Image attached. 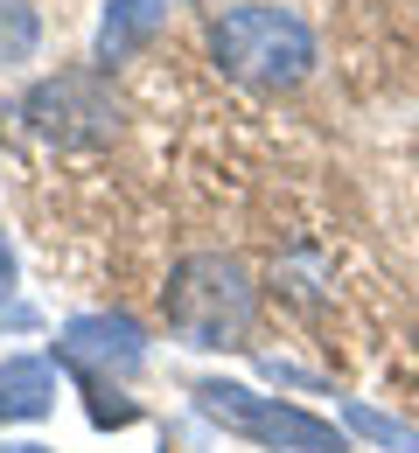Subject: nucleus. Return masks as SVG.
<instances>
[{
	"label": "nucleus",
	"instance_id": "9",
	"mask_svg": "<svg viewBox=\"0 0 419 453\" xmlns=\"http://www.w3.org/2000/svg\"><path fill=\"white\" fill-rule=\"evenodd\" d=\"M343 411H350V426H357L363 440H377V447H392V453H419L413 426H399V418H384V411H370V404H343Z\"/></svg>",
	"mask_w": 419,
	"mask_h": 453
},
{
	"label": "nucleus",
	"instance_id": "1",
	"mask_svg": "<svg viewBox=\"0 0 419 453\" xmlns=\"http://www.w3.org/2000/svg\"><path fill=\"white\" fill-rule=\"evenodd\" d=\"M203 57L244 91H300L314 77V28L280 0H238L203 21Z\"/></svg>",
	"mask_w": 419,
	"mask_h": 453
},
{
	"label": "nucleus",
	"instance_id": "5",
	"mask_svg": "<svg viewBox=\"0 0 419 453\" xmlns=\"http://www.w3.org/2000/svg\"><path fill=\"white\" fill-rule=\"evenodd\" d=\"M70 363H84V370H140V328L133 321H120V314H77L70 328H63V342H57Z\"/></svg>",
	"mask_w": 419,
	"mask_h": 453
},
{
	"label": "nucleus",
	"instance_id": "4",
	"mask_svg": "<svg viewBox=\"0 0 419 453\" xmlns=\"http://www.w3.org/2000/svg\"><path fill=\"white\" fill-rule=\"evenodd\" d=\"M196 411L217 418L224 433H244V440L273 447V453H350V440L336 433V418H314L300 404L259 397V391H244V384H224V377L196 384Z\"/></svg>",
	"mask_w": 419,
	"mask_h": 453
},
{
	"label": "nucleus",
	"instance_id": "7",
	"mask_svg": "<svg viewBox=\"0 0 419 453\" xmlns=\"http://www.w3.org/2000/svg\"><path fill=\"white\" fill-rule=\"evenodd\" d=\"M57 404V370L43 356H7L0 363V418H43Z\"/></svg>",
	"mask_w": 419,
	"mask_h": 453
},
{
	"label": "nucleus",
	"instance_id": "6",
	"mask_svg": "<svg viewBox=\"0 0 419 453\" xmlns=\"http://www.w3.org/2000/svg\"><path fill=\"white\" fill-rule=\"evenodd\" d=\"M161 21H168V0H113V7H105V28H98V63L140 57Z\"/></svg>",
	"mask_w": 419,
	"mask_h": 453
},
{
	"label": "nucleus",
	"instance_id": "8",
	"mask_svg": "<svg viewBox=\"0 0 419 453\" xmlns=\"http://www.w3.org/2000/svg\"><path fill=\"white\" fill-rule=\"evenodd\" d=\"M35 42H43L35 7H28V0H0V70L28 63V57H35Z\"/></svg>",
	"mask_w": 419,
	"mask_h": 453
},
{
	"label": "nucleus",
	"instance_id": "3",
	"mask_svg": "<svg viewBox=\"0 0 419 453\" xmlns=\"http://www.w3.org/2000/svg\"><path fill=\"white\" fill-rule=\"evenodd\" d=\"M21 133L35 140V147H50V154H98L113 133H120V98H113V84L98 77V70H63L50 84H35L21 105Z\"/></svg>",
	"mask_w": 419,
	"mask_h": 453
},
{
	"label": "nucleus",
	"instance_id": "2",
	"mask_svg": "<svg viewBox=\"0 0 419 453\" xmlns=\"http://www.w3.org/2000/svg\"><path fill=\"white\" fill-rule=\"evenodd\" d=\"M161 321L182 349H244L259 321V286L231 251H189L168 265Z\"/></svg>",
	"mask_w": 419,
	"mask_h": 453
},
{
	"label": "nucleus",
	"instance_id": "10",
	"mask_svg": "<svg viewBox=\"0 0 419 453\" xmlns=\"http://www.w3.org/2000/svg\"><path fill=\"white\" fill-rule=\"evenodd\" d=\"M7 453H50V447H7Z\"/></svg>",
	"mask_w": 419,
	"mask_h": 453
}]
</instances>
